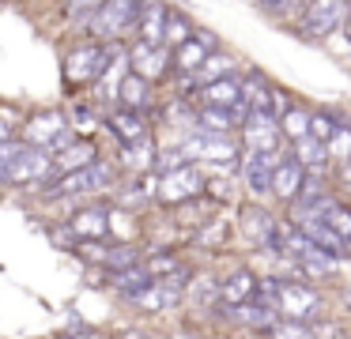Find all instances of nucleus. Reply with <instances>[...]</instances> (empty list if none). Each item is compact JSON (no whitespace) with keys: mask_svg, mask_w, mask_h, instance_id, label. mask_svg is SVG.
Here are the masks:
<instances>
[{"mask_svg":"<svg viewBox=\"0 0 351 339\" xmlns=\"http://www.w3.org/2000/svg\"><path fill=\"white\" fill-rule=\"evenodd\" d=\"M265 298L283 321H313L321 309V294L310 283H295V279H265L257 290V301Z\"/></svg>","mask_w":351,"mask_h":339,"instance_id":"f257e3e1","label":"nucleus"},{"mask_svg":"<svg viewBox=\"0 0 351 339\" xmlns=\"http://www.w3.org/2000/svg\"><path fill=\"white\" fill-rule=\"evenodd\" d=\"M140 8H144V0H110V4H102L84 27H87V34H91L95 42L114 45V42H121L129 30H136Z\"/></svg>","mask_w":351,"mask_h":339,"instance_id":"f03ea898","label":"nucleus"},{"mask_svg":"<svg viewBox=\"0 0 351 339\" xmlns=\"http://www.w3.org/2000/svg\"><path fill=\"white\" fill-rule=\"evenodd\" d=\"M110 60H114V49H110V45L80 42V45H72L69 57H64V79H69V87H95Z\"/></svg>","mask_w":351,"mask_h":339,"instance_id":"7ed1b4c3","label":"nucleus"},{"mask_svg":"<svg viewBox=\"0 0 351 339\" xmlns=\"http://www.w3.org/2000/svg\"><path fill=\"white\" fill-rule=\"evenodd\" d=\"M197 110H223L234 117V125H242L250 117L242 98V75H223V79H212L204 87H197Z\"/></svg>","mask_w":351,"mask_h":339,"instance_id":"20e7f679","label":"nucleus"},{"mask_svg":"<svg viewBox=\"0 0 351 339\" xmlns=\"http://www.w3.org/2000/svg\"><path fill=\"white\" fill-rule=\"evenodd\" d=\"M72 140L69 121H64L61 110H38L23 121V132H19V143H31V147H46L49 155L61 151L64 143Z\"/></svg>","mask_w":351,"mask_h":339,"instance_id":"39448f33","label":"nucleus"},{"mask_svg":"<svg viewBox=\"0 0 351 339\" xmlns=\"http://www.w3.org/2000/svg\"><path fill=\"white\" fill-rule=\"evenodd\" d=\"M351 15V0H306V8L298 12V27L306 38H328L332 30H340Z\"/></svg>","mask_w":351,"mask_h":339,"instance_id":"423d86ee","label":"nucleus"},{"mask_svg":"<svg viewBox=\"0 0 351 339\" xmlns=\"http://www.w3.org/2000/svg\"><path fill=\"white\" fill-rule=\"evenodd\" d=\"M49 170H53V158H49L46 147L19 143L12 151V158L4 162V185H31V181H42Z\"/></svg>","mask_w":351,"mask_h":339,"instance_id":"0eeeda50","label":"nucleus"},{"mask_svg":"<svg viewBox=\"0 0 351 339\" xmlns=\"http://www.w3.org/2000/svg\"><path fill=\"white\" fill-rule=\"evenodd\" d=\"M110 185H114V166L99 158V162L84 166V170L61 173L49 185V196H84V192H99V188H110Z\"/></svg>","mask_w":351,"mask_h":339,"instance_id":"6e6552de","label":"nucleus"},{"mask_svg":"<svg viewBox=\"0 0 351 339\" xmlns=\"http://www.w3.org/2000/svg\"><path fill=\"white\" fill-rule=\"evenodd\" d=\"M204 192V173L197 170V166H178V170L162 173L159 177V188H155V196H159L167 208H182L185 200H193V196Z\"/></svg>","mask_w":351,"mask_h":339,"instance_id":"1a4fd4ad","label":"nucleus"},{"mask_svg":"<svg viewBox=\"0 0 351 339\" xmlns=\"http://www.w3.org/2000/svg\"><path fill=\"white\" fill-rule=\"evenodd\" d=\"M215 53H219V38H215L212 30H193L178 49H170V57H174V72H182L193 79V75L208 64V57H215Z\"/></svg>","mask_w":351,"mask_h":339,"instance_id":"9d476101","label":"nucleus"},{"mask_svg":"<svg viewBox=\"0 0 351 339\" xmlns=\"http://www.w3.org/2000/svg\"><path fill=\"white\" fill-rule=\"evenodd\" d=\"M238 128H242V151H280L283 132L276 113H250Z\"/></svg>","mask_w":351,"mask_h":339,"instance_id":"9b49d317","label":"nucleus"},{"mask_svg":"<svg viewBox=\"0 0 351 339\" xmlns=\"http://www.w3.org/2000/svg\"><path fill=\"white\" fill-rule=\"evenodd\" d=\"M280 166V151H245L242 158V181L253 196L272 192V170Z\"/></svg>","mask_w":351,"mask_h":339,"instance_id":"f8f14e48","label":"nucleus"},{"mask_svg":"<svg viewBox=\"0 0 351 339\" xmlns=\"http://www.w3.org/2000/svg\"><path fill=\"white\" fill-rule=\"evenodd\" d=\"M129 68L136 75H144L147 83H159L162 75L174 68V57H170V45H140L129 53Z\"/></svg>","mask_w":351,"mask_h":339,"instance_id":"ddd939ff","label":"nucleus"},{"mask_svg":"<svg viewBox=\"0 0 351 339\" xmlns=\"http://www.w3.org/2000/svg\"><path fill=\"white\" fill-rule=\"evenodd\" d=\"M117 102H121V110H136L147 117V110H155V83H147L144 75H136L129 68L117 83Z\"/></svg>","mask_w":351,"mask_h":339,"instance_id":"4468645a","label":"nucleus"},{"mask_svg":"<svg viewBox=\"0 0 351 339\" xmlns=\"http://www.w3.org/2000/svg\"><path fill=\"white\" fill-rule=\"evenodd\" d=\"M276 230H280V223H276L268 211L242 208V234H245V241H253V245L265 249V253H276Z\"/></svg>","mask_w":351,"mask_h":339,"instance_id":"2eb2a0df","label":"nucleus"},{"mask_svg":"<svg viewBox=\"0 0 351 339\" xmlns=\"http://www.w3.org/2000/svg\"><path fill=\"white\" fill-rule=\"evenodd\" d=\"M53 170L57 173H72V170H84V166L99 162V151H95V143L87 140V136H72L69 143H64L61 151H53Z\"/></svg>","mask_w":351,"mask_h":339,"instance_id":"dca6fc26","label":"nucleus"},{"mask_svg":"<svg viewBox=\"0 0 351 339\" xmlns=\"http://www.w3.org/2000/svg\"><path fill=\"white\" fill-rule=\"evenodd\" d=\"M302 177H306L302 162L295 155H280V166L272 170V196L291 203L298 196V188H302Z\"/></svg>","mask_w":351,"mask_h":339,"instance_id":"f3484780","label":"nucleus"},{"mask_svg":"<svg viewBox=\"0 0 351 339\" xmlns=\"http://www.w3.org/2000/svg\"><path fill=\"white\" fill-rule=\"evenodd\" d=\"M167 12L159 0H144L140 8V19H136V38L140 45H162V27H167Z\"/></svg>","mask_w":351,"mask_h":339,"instance_id":"a211bd4d","label":"nucleus"},{"mask_svg":"<svg viewBox=\"0 0 351 339\" xmlns=\"http://www.w3.org/2000/svg\"><path fill=\"white\" fill-rule=\"evenodd\" d=\"M223 316H227V321H234V324H242V328L265 331L280 313H276L268 301H242V305H227V313H223Z\"/></svg>","mask_w":351,"mask_h":339,"instance_id":"6ab92c4d","label":"nucleus"},{"mask_svg":"<svg viewBox=\"0 0 351 339\" xmlns=\"http://www.w3.org/2000/svg\"><path fill=\"white\" fill-rule=\"evenodd\" d=\"M106 125H110V132L121 140V147L147 136V117H144V113H136V110H114L106 117Z\"/></svg>","mask_w":351,"mask_h":339,"instance_id":"aec40b11","label":"nucleus"},{"mask_svg":"<svg viewBox=\"0 0 351 339\" xmlns=\"http://www.w3.org/2000/svg\"><path fill=\"white\" fill-rule=\"evenodd\" d=\"M110 230V218L102 208H91V211H76L69 218V234L80 241H102V234Z\"/></svg>","mask_w":351,"mask_h":339,"instance_id":"412c9836","label":"nucleus"},{"mask_svg":"<svg viewBox=\"0 0 351 339\" xmlns=\"http://www.w3.org/2000/svg\"><path fill=\"white\" fill-rule=\"evenodd\" d=\"M257 290H261V279H253L250 271H234L219 283V298L227 305H242V301H257Z\"/></svg>","mask_w":351,"mask_h":339,"instance_id":"4be33fe9","label":"nucleus"},{"mask_svg":"<svg viewBox=\"0 0 351 339\" xmlns=\"http://www.w3.org/2000/svg\"><path fill=\"white\" fill-rule=\"evenodd\" d=\"M155 283V275L144 268V264H132V268H121V271H110V286H114L117 294H125V298H132V294L147 290V286Z\"/></svg>","mask_w":351,"mask_h":339,"instance_id":"5701e85b","label":"nucleus"},{"mask_svg":"<svg viewBox=\"0 0 351 339\" xmlns=\"http://www.w3.org/2000/svg\"><path fill=\"white\" fill-rule=\"evenodd\" d=\"M155 155H159V147L152 143V136H144V140L125 143V147H121V166H125V170H132V173H147V170H152V162H155Z\"/></svg>","mask_w":351,"mask_h":339,"instance_id":"b1692460","label":"nucleus"},{"mask_svg":"<svg viewBox=\"0 0 351 339\" xmlns=\"http://www.w3.org/2000/svg\"><path fill=\"white\" fill-rule=\"evenodd\" d=\"M295 158L302 162V170H328V151H325V143L313 140V136L295 140Z\"/></svg>","mask_w":351,"mask_h":339,"instance_id":"393cba45","label":"nucleus"},{"mask_svg":"<svg viewBox=\"0 0 351 339\" xmlns=\"http://www.w3.org/2000/svg\"><path fill=\"white\" fill-rule=\"evenodd\" d=\"M261 336H265V339H313V336H317V328H313L310 321H283V316H276Z\"/></svg>","mask_w":351,"mask_h":339,"instance_id":"a878e982","label":"nucleus"},{"mask_svg":"<svg viewBox=\"0 0 351 339\" xmlns=\"http://www.w3.org/2000/svg\"><path fill=\"white\" fill-rule=\"evenodd\" d=\"M276 121H280V132L287 136V140H302V136H310V113H306L302 105H287L283 117H276Z\"/></svg>","mask_w":351,"mask_h":339,"instance_id":"bb28decb","label":"nucleus"},{"mask_svg":"<svg viewBox=\"0 0 351 339\" xmlns=\"http://www.w3.org/2000/svg\"><path fill=\"white\" fill-rule=\"evenodd\" d=\"M227 238H230V223H227V218H208V223L197 230V245L200 249H219Z\"/></svg>","mask_w":351,"mask_h":339,"instance_id":"cd10ccee","label":"nucleus"},{"mask_svg":"<svg viewBox=\"0 0 351 339\" xmlns=\"http://www.w3.org/2000/svg\"><path fill=\"white\" fill-rule=\"evenodd\" d=\"M189 34H193V23L185 19L182 12H167V27H162V45L178 49V45H182Z\"/></svg>","mask_w":351,"mask_h":339,"instance_id":"c85d7f7f","label":"nucleus"},{"mask_svg":"<svg viewBox=\"0 0 351 339\" xmlns=\"http://www.w3.org/2000/svg\"><path fill=\"white\" fill-rule=\"evenodd\" d=\"M336 132H340V117H332V113H310V136L313 140L328 143Z\"/></svg>","mask_w":351,"mask_h":339,"instance_id":"c756f323","label":"nucleus"},{"mask_svg":"<svg viewBox=\"0 0 351 339\" xmlns=\"http://www.w3.org/2000/svg\"><path fill=\"white\" fill-rule=\"evenodd\" d=\"M261 12L272 15V19H291V15H298L306 8V0H257Z\"/></svg>","mask_w":351,"mask_h":339,"instance_id":"7c9ffc66","label":"nucleus"},{"mask_svg":"<svg viewBox=\"0 0 351 339\" xmlns=\"http://www.w3.org/2000/svg\"><path fill=\"white\" fill-rule=\"evenodd\" d=\"M189 294H193V301L197 305H204V301H215L219 298V283H212V279H189Z\"/></svg>","mask_w":351,"mask_h":339,"instance_id":"2f4dec72","label":"nucleus"},{"mask_svg":"<svg viewBox=\"0 0 351 339\" xmlns=\"http://www.w3.org/2000/svg\"><path fill=\"white\" fill-rule=\"evenodd\" d=\"M102 4H110V0H69V15H72L76 23H87Z\"/></svg>","mask_w":351,"mask_h":339,"instance_id":"473e14b6","label":"nucleus"},{"mask_svg":"<svg viewBox=\"0 0 351 339\" xmlns=\"http://www.w3.org/2000/svg\"><path fill=\"white\" fill-rule=\"evenodd\" d=\"M95 125H99V121H95V113L87 110V105H80V110H76V132L84 136V132H91Z\"/></svg>","mask_w":351,"mask_h":339,"instance_id":"72a5a7b5","label":"nucleus"},{"mask_svg":"<svg viewBox=\"0 0 351 339\" xmlns=\"http://www.w3.org/2000/svg\"><path fill=\"white\" fill-rule=\"evenodd\" d=\"M336 181H340L343 188H351V158L348 162H336Z\"/></svg>","mask_w":351,"mask_h":339,"instance_id":"f704fd0d","label":"nucleus"},{"mask_svg":"<svg viewBox=\"0 0 351 339\" xmlns=\"http://www.w3.org/2000/svg\"><path fill=\"white\" fill-rule=\"evenodd\" d=\"M64 339H102V336H99V331H69Z\"/></svg>","mask_w":351,"mask_h":339,"instance_id":"c9c22d12","label":"nucleus"},{"mask_svg":"<svg viewBox=\"0 0 351 339\" xmlns=\"http://www.w3.org/2000/svg\"><path fill=\"white\" fill-rule=\"evenodd\" d=\"M343 30H348V42H351V15H348V23H343Z\"/></svg>","mask_w":351,"mask_h":339,"instance_id":"e433bc0d","label":"nucleus"},{"mask_svg":"<svg viewBox=\"0 0 351 339\" xmlns=\"http://www.w3.org/2000/svg\"><path fill=\"white\" fill-rule=\"evenodd\" d=\"M125 339H155V336H125Z\"/></svg>","mask_w":351,"mask_h":339,"instance_id":"4c0bfd02","label":"nucleus"}]
</instances>
